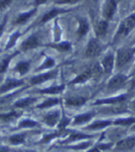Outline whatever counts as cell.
Instances as JSON below:
<instances>
[{"label":"cell","instance_id":"cell-11","mask_svg":"<svg viewBox=\"0 0 135 152\" xmlns=\"http://www.w3.org/2000/svg\"><path fill=\"white\" fill-rule=\"evenodd\" d=\"M94 113H83V114H80L78 116H76L73 124H85L87 122H89L93 118Z\"/></svg>","mask_w":135,"mask_h":152},{"label":"cell","instance_id":"cell-27","mask_svg":"<svg viewBox=\"0 0 135 152\" xmlns=\"http://www.w3.org/2000/svg\"><path fill=\"white\" fill-rule=\"evenodd\" d=\"M35 10H32V11H29V12H27V13H24V14H21L19 16V18L17 19V20L15 21L17 24H21V23H24L25 21H27V20L29 19V18L34 13Z\"/></svg>","mask_w":135,"mask_h":152},{"label":"cell","instance_id":"cell-4","mask_svg":"<svg viewBox=\"0 0 135 152\" xmlns=\"http://www.w3.org/2000/svg\"><path fill=\"white\" fill-rule=\"evenodd\" d=\"M101 51V45L100 43L98 42L97 40L93 39L89 42L88 46L86 49V56L88 57H94L95 56H97Z\"/></svg>","mask_w":135,"mask_h":152},{"label":"cell","instance_id":"cell-18","mask_svg":"<svg viewBox=\"0 0 135 152\" xmlns=\"http://www.w3.org/2000/svg\"><path fill=\"white\" fill-rule=\"evenodd\" d=\"M88 137H91L88 135H84V134H82V133H74L72 135H70L69 137V138L67 139V143H70V142H75V141H78V140H80V139H84V138H88Z\"/></svg>","mask_w":135,"mask_h":152},{"label":"cell","instance_id":"cell-5","mask_svg":"<svg viewBox=\"0 0 135 152\" xmlns=\"http://www.w3.org/2000/svg\"><path fill=\"white\" fill-rule=\"evenodd\" d=\"M126 79H127V77L123 75H117L114 77H112V79H110L107 87H108V88H110V89L119 88L125 83Z\"/></svg>","mask_w":135,"mask_h":152},{"label":"cell","instance_id":"cell-40","mask_svg":"<svg viewBox=\"0 0 135 152\" xmlns=\"http://www.w3.org/2000/svg\"><path fill=\"white\" fill-rule=\"evenodd\" d=\"M111 147L110 144H101V145H98V148L100 149H108Z\"/></svg>","mask_w":135,"mask_h":152},{"label":"cell","instance_id":"cell-37","mask_svg":"<svg viewBox=\"0 0 135 152\" xmlns=\"http://www.w3.org/2000/svg\"><path fill=\"white\" fill-rule=\"evenodd\" d=\"M19 36H20V34L19 33H14L12 36H11V38H10V42H8V44H7V48H10V47H11V46H13V44L15 43V42L17 41V39L19 38Z\"/></svg>","mask_w":135,"mask_h":152},{"label":"cell","instance_id":"cell-17","mask_svg":"<svg viewBox=\"0 0 135 152\" xmlns=\"http://www.w3.org/2000/svg\"><path fill=\"white\" fill-rule=\"evenodd\" d=\"M106 29H107V22L103 20L96 25L95 32L98 36H103V35H105V33L106 32Z\"/></svg>","mask_w":135,"mask_h":152},{"label":"cell","instance_id":"cell-46","mask_svg":"<svg viewBox=\"0 0 135 152\" xmlns=\"http://www.w3.org/2000/svg\"><path fill=\"white\" fill-rule=\"evenodd\" d=\"M2 31H3V27H2V26H0V36H1Z\"/></svg>","mask_w":135,"mask_h":152},{"label":"cell","instance_id":"cell-24","mask_svg":"<svg viewBox=\"0 0 135 152\" xmlns=\"http://www.w3.org/2000/svg\"><path fill=\"white\" fill-rule=\"evenodd\" d=\"M135 123V118L130 117V118H121L117 120L114 124H119V126H130Z\"/></svg>","mask_w":135,"mask_h":152},{"label":"cell","instance_id":"cell-9","mask_svg":"<svg viewBox=\"0 0 135 152\" xmlns=\"http://www.w3.org/2000/svg\"><path fill=\"white\" fill-rule=\"evenodd\" d=\"M59 117H60L59 113L58 112H54V113L46 114V116H44V122H46V124H47V126H54L58 122Z\"/></svg>","mask_w":135,"mask_h":152},{"label":"cell","instance_id":"cell-2","mask_svg":"<svg viewBox=\"0 0 135 152\" xmlns=\"http://www.w3.org/2000/svg\"><path fill=\"white\" fill-rule=\"evenodd\" d=\"M135 147V137H130L121 139L116 145V150L118 151H129Z\"/></svg>","mask_w":135,"mask_h":152},{"label":"cell","instance_id":"cell-29","mask_svg":"<svg viewBox=\"0 0 135 152\" xmlns=\"http://www.w3.org/2000/svg\"><path fill=\"white\" fill-rule=\"evenodd\" d=\"M16 117H17V113L14 112L7 113V114H0V121L6 123V122H10V121L13 120Z\"/></svg>","mask_w":135,"mask_h":152},{"label":"cell","instance_id":"cell-20","mask_svg":"<svg viewBox=\"0 0 135 152\" xmlns=\"http://www.w3.org/2000/svg\"><path fill=\"white\" fill-rule=\"evenodd\" d=\"M37 124H38L33 120L25 119L20 123V128H32V127L37 126Z\"/></svg>","mask_w":135,"mask_h":152},{"label":"cell","instance_id":"cell-38","mask_svg":"<svg viewBox=\"0 0 135 152\" xmlns=\"http://www.w3.org/2000/svg\"><path fill=\"white\" fill-rule=\"evenodd\" d=\"M12 2V0H0V10H4Z\"/></svg>","mask_w":135,"mask_h":152},{"label":"cell","instance_id":"cell-33","mask_svg":"<svg viewBox=\"0 0 135 152\" xmlns=\"http://www.w3.org/2000/svg\"><path fill=\"white\" fill-rule=\"evenodd\" d=\"M54 64H55V62H54L53 59L51 58H46V60L44 62V64L39 67V70L41 69H46V68H49V67H52L54 66Z\"/></svg>","mask_w":135,"mask_h":152},{"label":"cell","instance_id":"cell-8","mask_svg":"<svg viewBox=\"0 0 135 152\" xmlns=\"http://www.w3.org/2000/svg\"><path fill=\"white\" fill-rule=\"evenodd\" d=\"M116 8L117 7L114 0H108L104 7V11H103L104 17L106 18V19H111L116 11Z\"/></svg>","mask_w":135,"mask_h":152},{"label":"cell","instance_id":"cell-12","mask_svg":"<svg viewBox=\"0 0 135 152\" xmlns=\"http://www.w3.org/2000/svg\"><path fill=\"white\" fill-rule=\"evenodd\" d=\"M113 64H114V57L112 55H107L103 59V62H102L103 67L105 70V72H109V71L112 69Z\"/></svg>","mask_w":135,"mask_h":152},{"label":"cell","instance_id":"cell-36","mask_svg":"<svg viewBox=\"0 0 135 152\" xmlns=\"http://www.w3.org/2000/svg\"><path fill=\"white\" fill-rule=\"evenodd\" d=\"M8 62H10V60L8 59H6L4 61H2L1 63H0V74H3L7 67V65H8Z\"/></svg>","mask_w":135,"mask_h":152},{"label":"cell","instance_id":"cell-48","mask_svg":"<svg viewBox=\"0 0 135 152\" xmlns=\"http://www.w3.org/2000/svg\"><path fill=\"white\" fill-rule=\"evenodd\" d=\"M25 152H35V151H25Z\"/></svg>","mask_w":135,"mask_h":152},{"label":"cell","instance_id":"cell-50","mask_svg":"<svg viewBox=\"0 0 135 152\" xmlns=\"http://www.w3.org/2000/svg\"><path fill=\"white\" fill-rule=\"evenodd\" d=\"M94 1H95V0H94Z\"/></svg>","mask_w":135,"mask_h":152},{"label":"cell","instance_id":"cell-14","mask_svg":"<svg viewBox=\"0 0 135 152\" xmlns=\"http://www.w3.org/2000/svg\"><path fill=\"white\" fill-rule=\"evenodd\" d=\"M85 102H86V99H84V98H82V97H71V98H69L66 102L69 106H80V105L84 104Z\"/></svg>","mask_w":135,"mask_h":152},{"label":"cell","instance_id":"cell-23","mask_svg":"<svg viewBox=\"0 0 135 152\" xmlns=\"http://www.w3.org/2000/svg\"><path fill=\"white\" fill-rule=\"evenodd\" d=\"M59 102L58 99H49L46 102H44L42 104H40L38 106V108L40 109H44V108H48V107L54 106V105H57Z\"/></svg>","mask_w":135,"mask_h":152},{"label":"cell","instance_id":"cell-1","mask_svg":"<svg viewBox=\"0 0 135 152\" xmlns=\"http://www.w3.org/2000/svg\"><path fill=\"white\" fill-rule=\"evenodd\" d=\"M132 56V51L128 48H122L118 52L117 55V66L119 67L124 66L127 63H129Z\"/></svg>","mask_w":135,"mask_h":152},{"label":"cell","instance_id":"cell-35","mask_svg":"<svg viewBox=\"0 0 135 152\" xmlns=\"http://www.w3.org/2000/svg\"><path fill=\"white\" fill-rule=\"evenodd\" d=\"M90 145H91V142H85V143H83V144H79L77 146L70 147V148H72V149H84V148H88Z\"/></svg>","mask_w":135,"mask_h":152},{"label":"cell","instance_id":"cell-19","mask_svg":"<svg viewBox=\"0 0 135 152\" xmlns=\"http://www.w3.org/2000/svg\"><path fill=\"white\" fill-rule=\"evenodd\" d=\"M63 89H64V86H56V87H50L48 88L43 89L41 91V93L44 94H58L59 92H61Z\"/></svg>","mask_w":135,"mask_h":152},{"label":"cell","instance_id":"cell-42","mask_svg":"<svg viewBox=\"0 0 135 152\" xmlns=\"http://www.w3.org/2000/svg\"><path fill=\"white\" fill-rule=\"evenodd\" d=\"M0 152H10V149L7 147H1L0 148Z\"/></svg>","mask_w":135,"mask_h":152},{"label":"cell","instance_id":"cell-32","mask_svg":"<svg viewBox=\"0 0 135 152\" xmlns=\"http://www.w3.org/2000/svg\"><path fill=\"white\" fill-rule=\"evenodd\" d=\"M54 48L58 49V51H61V52H66V51H69L70 49V44L69 42H62V43H59V44H57V45H54L53 46Z\"/></svg>","mask_w":135,"mask_h":152},{"label":"cell","instance_id":"cell-49","mask_svg":"<svg viewBox=\"0 0 135 152\" xmlns=\"http://www.w3.org/2000/svg\"><path fill=\"white\" fill-rule=\"evenodd\" d=\"M0 77H1V74H0Z\"/></svg>","mask_w":135,"mask_h":152},{"label":"cell","instance_id":"cell-3","mask_svg":"<svg viewBox=\"0 0 135 152\" xmlns=\"http://www.w3.org/2000/svg\"><path fill=\"white\" fill-rule=\"evenodd\" d=\"M135 26V16H130L126 19L123 23L120 26V29L119 31V35L123 34V35H127Z\"/></svg>","mask_w":135,"mask_h":152},{"label":"cell","instance_id":"cell-15","mask_svg":"<svg viewBox=\"0 0 135 152\" xmlns=\"http://www.w3.org/2000/svg\"><path fill=\"white\" fill-rule=\"evenodd\" d=\"M26 137V134L25 133H21V134H17V135H13L11 137H10V142L13 145H19L21 144V143L24 142Z\"/></svg>","mask_w":135,"mask_h":152},{"label":"cell","instance_id":"cell-31","mask_svg":"<svg viewBox=\"0 0 135 152\" xmlns=\"http://www.w3.org/2000/svg\"><path fill=\"white\" fill-rule=\"evenodd\" d=\"M34 100L33 99H30V98H27V99H23V100H21L19 102H17L15 103V106L16 107H20V108H24V107L30 105Z\"/></svg>","mask_w":135,"mask_h":152},{"label":"cell","instance_id":"cell-30","mask_svg":"<svg viewBox=\"0 0 135 152\" xmlns=\"http://www.w3.org/2000/svg\"><path fill=\"white\" fill-rule=\"evenodd\" d=\"M61 11L60 10H51V11H49V12H47L46 15H44V17H43V19H42V21L43 22H46V21H47V20H51L52 18H54V17H56L58 13H60Z\"/></svg>","mask_w":135,"mask_h":152},{"label":"cell","instance_id":"cell-6","mask_svg":"<svg viewBox=\"0 0 135 152\" xmlns=\"http://www.w3.org/2000/svg\"><path fill=\"white\" fill-rule=\"evenodd\" d=\"M57 74H58L57 71H51V72H48L46 74H42L37 77H33L31 81L32 84H39V83L44 82V81H46V80H49L53 77H55Z\"/></svg>","mask_w":135,"mask_h":152},{"label":"cell","instance_id":"cell-44","mask_svg":"<svg viewBox=\"0 0 135 152\" xmlns=\"http://www.w3.org/2000/svg\"><path fill=\"white\" fill-rule=\"evenodd\" d=\"M131 89L135 91V78L132 80V83H131Z\"/></svg>","mask_w":135,"mask_h":152},{"label":"cell","instance_id":"cell-45","mask_svg":"<svg viewBox=\"0 0 135 152\" xmlns=\"http://www.w3.org/2000/svg\"><path fill=\"white\" fill-rule=\"evenodd\" d=\"M131 108H132L133 111H135V101L131 103Z\"/></svg>","mask_w":135,"mask_h":152},{"label":"cell","instance_id":"cell-43","mask_svg":"<svg viewBox=\"0 0 135 152\" xmlns=\"http://www.w3.org/2000/svg\"><path fill=\"white\" fill-rule=\"evenodd\" d=\"M46 1V0H35V4H36V5H41V4H44Z\"/></svg>","mask_w":135,"mask_h":152},{"label":"cell","instance_id":"cell-34","mask_svg":"<svg viewBox=\"0 0 135 152\" xmlns=\"http://www.w3.org/2000/svg\"><path fill=\"white\" fill-rule=\"evenodd\" d=\"M69 124V120L68 118H66L65 116H63L62 119H61L60 122H59V128H60V130H63V129H64Z\"/></svg>","mask_w":135,"mask_h":152},{"label":"cell","instance_id":"cell-25","mask_svg":"<svg viewBox=\"0 0 135 152\" xmlns=\"http://www.w3.org/2000/svg\"><path fill=\"white\" fill-rule=\"evenodd\" d=\"M88 31V24L85 20H80V25H79V30H78V34L80 36H83L85 33Z\"/></svg>","mask_w":135,"mask_h":152},{"label":"cell","instance_id":"cell-28","mask_svg":"<svg viewBox=\"0 0 135 152\" xmlns=\"http://www.w3.org/2000/svg\"><path fill=\"white\" fill-rule=\"evenodd\" d=\"M62 131H63V130H60V132H56V133H54V134H50V135H47V136H46V137H44L43 139L40 141V143H41V144H44V143H48V142L51 141L52 139H54V138H56V137L61 136V132H62Z\"/></svg>","mask_w":135,"mask_h":152},{"label":"cell","instance_id":"cell-26","mask_svg":"<svg viewBox=\"0 0 135 152\" xmlns=\"http://www.w3.org/2000/svg\"><path fill=\"white\" fill-rule=\"evenodd\" d=\"M29 68H30V65L29 63H27V62H21V63H19V65L16 66V69L19 71L21 74H26L28 72Z\"/></svg>","mask_w":135,"mask_h":152},{"label":"cell","instance_id":"cell-10","mask_svg":"<svg viewBox=\"0 0 135 152\" xmlns=\"http://www.w3.org/2000/svg\"><path fill=\"white\" fill-rule=\"evenodd\" d=\"M37 45H38V41H37L36 37H35V36H31L30 38H28L22 43L21 48H22V50L27 51V50L35 48Z\"/></svg>","mask_w":135,"mask_h":152},{"label":"cell","instance_id":"cell-47","mask_svg":"<svg viewBox=\"0 0 135 152\" xmlns=\"http://www.w3.org/2000/svg\"><path fill=\"white\" fill-rule=\"evenodd\" d=\"M132 129H133V130L135 131V126H133V127H132Z\"/></svg>","mask_w":135,"mask_h":152},{"label":"cell","instance_id":"cell-16","mask_svg":"<svg viewBox=\"0 0 135 152\" xmlns=\"http://www.w3.org/2000/svg\"><path fill=\"white\" fill-rule=\"evenodd\" d=\"M125 100L124 96H120V97H115V98H111V99H105V100H98L95 102L94 104H106V103H118V102H121Z\"/></svg>","mask_w":135,"mask_h":152},{"label":"cell","instance_id":"cell-13","mask_svg":"<svg viewBox=\"0 0 135 152\" xmlns=\"http://www.w3.org/2000/svg\"><path fill=\"white\" fill-rule=\"evenodd\" d=\"M112 124V122L110 121H98V122H94L92 124L89 126V129L90 130H99V129H103L106 126H110Z\"/></svg>","mask_w":135,"mask_h":152},{"label":"cell","instance_id":"cell-22","mask_svg":"<svg viewBox=\"0 0 135 152\" xmlns=\"http://www.w3.org/2000/svg\"><path fill=\"white\" fill-rule=\"evenodd\" d=\"M90 74H91V77H99L102 74V69L100 67V66L95 64L89 70Z\"/></svg>","mask_w":135,"mask_h":152},{"label":"cell","instance_id":"cell-7","mask_svg":"<svg viewBox=\"0 0 135 152\" xmlns=\"http://www.w3.org/2000/svg\"><path fill=\"white\" fill-rule=\"evenodd\" d=\"M22 84H23V81H21V80L8 78L5 82V84L1 87V88H0V92L8 91H10V89H12V88H14L16 87H19V86H21Z\"/></svg>","mask_w":135,"mask_h":152},{"label":"cell","instance_id":"cell-21","mask_svg":"<svg viewBox=\"0 0 135 152\" xmlns=\"http://www.w3.org/2000/svg\"><path fill=\"white\" fill-rule=\"evenodd\" d=\"M90 77H91V74H90V72H89V70L88 71H86L85 73H83V74H82V75H80V76H78L72 82V84H78V83H83V82H85L86 80H88L89 78H90Z\"/></svg>","mask_w":135,"mask_h":152},{"label":"cell","instance_id":"cell-39","mask_svg":"<svg viewBox=\"0 0 135 152\" xmlns=\"http://www.w3.org/2000/svg\"><path fill=\"white\" fill-rule=\"evenodd\" d=\"M78 1H79V0H58V3H60V4H73V3H76Z\"/></svg>","mask_w":135,"mask_h":152},{"label":"cell","instance_id":"cell-41","mask_svg":"<svg viewBox=\"0 0 135 152\" xmlns=\"http://www.w3.org/2000/svg\"><path fill=\"white\" fill-rule=\"evenodd\" d=\"M88 152H100V148H99L98 147H94V148L90 149Z\"/></svg>","mask_w":135,"mask_h":152}]
</instances>
